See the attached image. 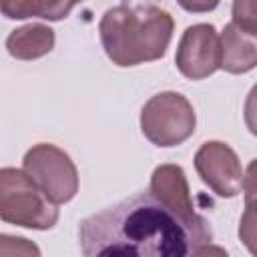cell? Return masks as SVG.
Instances as JSON below:
<instances>
[{
    "label": "cell",
    "instance_id": "14",
    "mask_svg": "<svg viewBox=\"0 0 257 257\" xmlns=\"http://www.w3.org/2000/svg\"><path fill=\"white\" fill-rule=\"evenodd\" d=\"M195 257H229V255H227V251L223 247L213 245V243H207V245H203L199 249V253Z\"/></svg>",
    "mask_w": 257,
    "mask_h": 257
},
{
    "label": "cell",
    "instance_id": "4",
    "mask_svg": "<svg viewBox=\"0 0 257 257\" xmlns=\"http://www.w3.org/2000/svg\"><path fill=\"white\" fill-rule=\"evenodd\" d=\"M195 108L181 92H159L151 96L141 110V131L157 147L185 143L195 133Z\"/></svg>",
    "mask_w": 257,
    "mask_h": 257
},
{
    "label": "cell",
    "instance_id": "2",
    "mask_svg": "<svg viewBox=\"0 0 257 257\" xmlns=\"http://www.w3.org/2000/svg\"><path fill=\"white\" fill-rule=\"evenodd\" d=\"M173 26V16L157 4H116L102 14L98 32L116 66H137L165 56Z\"/></svg>",
    "mask_w": 257,
    "mask_h": 257
},
{
    "label": "cell",
    "instance_id": "5",
    "mask_svg": "<svg viewBox=\"0 0 257 257\" xmlns=\"http://www.w3.org/2000/svg\"><path fill=\"white\" fill-rule=\"evenodd\" d=\"M22 167L50 203L62 205L74 199L78 191V171L62 149L48 143L34 145L26 151Z\"/></svg>",
    "mask_w": 257,
    "mask_h": 257
},
{
    "label": "cell",
    "instance_id": "15",
    "mask_svg": "<svg viewBox=\"0 0 257 257\" xmlns=\"http://www.w3.org/2000/svg\"><path fill=\"white\" fill-rule=\"evenodd\" d=\"M215 6H217V2H211V4H183V8H187V10H211Z\"/></svg>",
    "mask_w": 257,
    "mask_h": 257
},
{
    "label": "cell",
    "instance_id": "13",
    "mask_svg": "<svg viewBox=\"0 0 257 257\" xmlns=\"http://www.w3.org/2000/svg\"><path fill=\"white\" fill-rule=\"evenodd\" d=\"M233 24L241 30L257 36V2H235L233 4Z\"/></svg>",
    "mask_w": 257,
    "mask_h": 257
},
{
    "label": "cell",
    "instance_id": "10",
    "mask_svg": "<svg viewBox=\"0 0 257 257\" xmlns=\"http://www.w3.org/2000/svg\"><path fill=\"white\" fill-rule=\"evenodd\" d=\"M54 48V30L46 24L34 22L12 30L6 38V50L18 60H34Z\"/></svg>",
    "mask_w": 257,
    "mask_h": 257
},
{
    "label": "cell",
    "instance_id": "8",
    "mask_svg": "<svg viewBox=\"0 0 257 257\" xmlns=\"http://www.w3.org/2000/svg\"><path fill=\"white\" fill-rule=\"evenodd\" d=\"M149 195L155 197L161 205L167 209L175 211L181 217L193 219L199 215L195 211L191 193H189V183L185 177V171L179 165H161L153 171L151 177V187Z\"/></svg>",
    "mask_w": 257,
    "mask_h": 257
},
{
    "label": "cell",
    "instance_id": "6",
    "mask_svg": "<svg viewBox=\"0 0 257 257\" xmlns=\"http://www.w3.org/2000/svg\"><path fill=\"white\" fill-rule=\"evenodd\" d=\"M195 169L201 181L219 197L231 199L243 191L245 173L237 153L221 143L207 141L195 153Z\"/></svg>",
    "mask_w": 257,
    "mask_h": 257
},
{
    "label": "cell",
    "instance_id": "3",
    "mask_svg": "<svg viewBox=\"0 0 257 257\" xmlns=\"http://www.w3.org/2000/svg\"><path fill=\"white\" fill-rule=\"evenodd\" d=\"M0 219L26 229H52L58 221V209L32 179L12 167L0 169Z\"/></svg>",
    "mask_w": 257,
    "mask_h": 257
},
{
    "label": "cell",
    "instance_id": "12",
    "mask_svg": "<svg viewBox=\"0 0 257 257\" xmlns=\"http://www.w3.org/2000/svg\"><path fill=\"white\" fill-rule=\"evenodd\" d=\"M0 257H42L34 241L18 235L0 233Z\"/></svg>",
    "mask_w": 257,
    "mask_h": 257
},
{
    "label": "cell",
    "instance_id": "11",
    "mask_svg": "<svg viewBox=\"0 0 257 257\" xmlns=\"http://www.w3.org/2000/svg\"><path fill=\"white\" fill-rule=\"evenodd\" d=\"M74 8V2H36V0H2L0 12L12 20L24 18H44V20H62Z\"/></svg>",
    "mask_w": 257,
    "mask_h": 257
},
{
    "label": "cell",
    "instance_id": "1",
    "mask_svg": "<svg viewBox=\"0 0 257 257\" xmlns=\"http://www.w3.org/2000/svg\"><path fill=\"white\" fill-rule=\"evenodd\" d=\"M205 217H181L147 193H137L78 227L82 257H195L211 243Z\"/></svg>",
    "mask_w": 257,
    "mask_h": 257
},
{
    "label": "cell",
    "instance_id": "7",
    "mask_svg": "<svg viewBox=\"0 0 257 257\" xmlns=\"http://www.w3.org/2000/svg\"><path fill=\"white\" fill-rule=\"evenodd\" d=\"M221 62L219 34L213 24H193L189 26L177 46L175 64L179 72L191 80H203L211 76Z\"/></svg>",
    "mask_w": 257,
    "mask_h": 257
},
{
    "label": "cell",
    "instance_id": "9",
    "mask_svg": "<svg viewBox=\"0 0 257 257\" xmlns=\"http://www.w3.org/2000/svg\"><path fill=\"white\" fill-rule=\"evenodd\" d=\"M257 36L241 30L229 22L219 38L221 62L219 68H225L231 74H245L257 64Z\"/></svg>",
    "mask_w": 257,
    "mask_h": 257
}]
</instances>
